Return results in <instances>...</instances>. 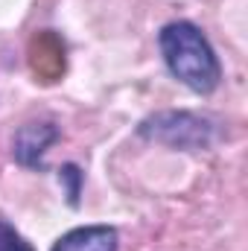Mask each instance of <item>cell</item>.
<instances>
[{"instance_id": "cell-1", "label": "cell", "mask_w": 248, "mask_h": 251, "mask_svg": "<svg viewBox=\"0 0 248 251\" xmlns=\"http://www.w3.org/2000/svg\"><path fill=\"white\" fill-rule=\"evenodd\" d=\"M161 56L170 73L190 91L207 97L222 82V64L216 59L204 32L190 21H173L158 32Z\"/></svg>"}, {"instance_id": "cell-2", "label": "cell", "mask_w": 248, "mask_h": 251, "mask_svg": "<svg viewBox=\"0 0 248 251\" xmlns=\"http://www.w3.org/2000/svg\"><path fill=\"white\" fill-rule=\"evenodd\" d=\"M137 134L143 140L184 149V152H201L210 149L216 140V126L201 114L193 111H155L137 126Z\"/></svg>"}, {"instance_id": "cell-3", "label": "cell", "mask_w": 248, "mask_h": 251, "mask_svg": "<svg viewBox=\"0 0 248 251\" xmlns=\"http://www.w3.org/2000/svg\"><path fill=\"white\" fill-rule=\"evenodd\" d=\"M59 134H62L59 126L50 120L21 126L15 131V140H12V158L26 170H44V155L59 140Z\"/></svg>"}, {"instance_id": "cell-4", "label": "cell", "mask_w": 248, "mask_h": 251, "mask_svg": "<svg viewBox=\"0 0 248 251\" xmlns=\"http://www.w3.org/2000/svg\"><path fill=\"white\" fill-rule=\"evenodd\" d=\"M50 251H117V231L111 225H82L62 234Z\"/></svg>"}, {"instance_id": "cell-5", "label": "cell", "mask_w": 248, "mask_h": 251, "mask_svg": "<svg viewBox=\"0 0 248 251\" xmlns=\"http://www.w3.org/2000/svg\"><path fill=\"white\" fill-rule=\"evenodd\" d=\"M29 64L44 82H56L64 73V47L53 32H38L29 44Z\"/></svg>"}, {"instance_id": "cell-6", "label": "cell", "mask_w": 248, "mask_h": 251, "mask_svg": "<svg viewBox=\"0 0 248 251\" xmlns=\"http://www.w3.org/2000/svg\"><path fill=\"white\" fill-rule=\"evenodd\" d=\"M59 181L64 184L67 193V204L70 207H79V196H82V170L76 164H64L59 170Z\"/></svg>"}, {"instance_id": "cell-7", "label": "cell", "mask_w": 248, "mask_h": 251, "mask_svg": "<svg viewBox=\"0 0 248 251\" xmlns=\"http://www.w3.org/2000/svg\"><path fill=\"white\" fill-rule=\"evenodd\" d=\"M0 251H35L26 237H21L6 219H0Z\"/></svg>"}]
</instances>
